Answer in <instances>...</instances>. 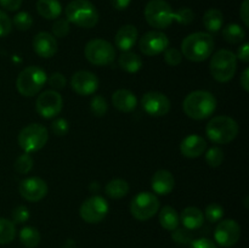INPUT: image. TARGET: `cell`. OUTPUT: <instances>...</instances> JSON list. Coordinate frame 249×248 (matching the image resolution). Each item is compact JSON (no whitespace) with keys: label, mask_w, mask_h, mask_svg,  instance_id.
I'll use <instances>...</instances> for the list:
<instances>
[{"label":"cell","mask_w":249,"mask_h":248,"mask_svg":"<svg viewBox=\"0 0 249 248\" xmlns=\"http://www.w3.org/2000/svg\"><path fill=\"white\" fill-rule=\"evenodd\" d=\"M185 114L195 121H202L214 113L216 108V99L206 90H196L185 97L182 104Z\"/></svg>","instance_id":"cell-1"},{"label":"cell","mask_w":249,"mask_h":248,"mask_svg":"<svg viewBox=\"0 0 249 248\" xmlns=\"http://www.w3.org/2000/svg\"><path fill=\"white\" fill-rule=\"evenodd\" d=\"M214 50V39L209 33L197 32L187 35L182 40V56L192 62H202L212 55Z\"/></svg>","instance_id":"cell-2"},{"label":"cell","mask_w":249,"mask_h":248,"mask_svg":"<svg viewBox=\"0 0 249 248\" xmlns=\"http://www.w3.org/2000/svg\"><path fill=\"white\" fill-rule=\"evenodd\" d=\"M65 12L70 23L82 28H92L99 22V12L89 0H72Z\"/></svg>","instance_id":"cell-3"},{"label":"cell","mask_w":249,"mask_h":248,"mask_svg":"<svg viewBox=\"0 0 249 248\" xmlns=\"http://www.w3.org/2000/svg\"><path fill=\"white\" fill-rule=\"evenodd\" d=\"M206 134L214 143L231 142L238 135V124L229 116H218L212 118L206 126Z\"/></svg>","instance_id":"cell-4"},{"label":"cell","mask_w":249,"mask_h":248,"mask_svg":"<svg viewBox=\"0 0 249 248\" xmlns=\"http://www.w3.org/2000/svg\"><path fill=\"white\" fill-rule=\"evenodd\" d=\"M209 71L214 79L218 82H229L232 79L237 71V57L232 51L221 49L212 56Z\"/></svg>","instance_id":"cell-5"},{"label":"cell","mask_w":249,"mask_h":248,"mask_svg":"<svg viewBox=\"0 0 249 248\" xmlns=\"http://www.w3.org/2000/svg\"><path fill=\"white\" fill-rule=\"evenodd\" d=\"M46 73L38 66H29L18 74L16 88L22 96L32 97L38 94L46 83Z\"/></svg>","instance_id":"cell-6"},{"label":"cell","mask_w":249,"mask_h":248,"mask_svg":"<svg viewBox=\"0 0 249 248\" xmlns=\"http://www.w3.org/2000/svg\"><path fill=\"white\" fill-rule=\"evenodd\" d=\"M49 139L48 129L39 123H31L18 134V145L24 152L31 153L41 150Z\"/></svg>","instance_id":"cell-7"},{"label":"cell","mask_w":249,"mask_h":248,"mask_svg":"<svg viewBox=\"0 0 249 248\" xmlns=\"http://www.w3.org/2000/svg\"><path fill=\"white\" fill-rule=\"evenodd\" d=\"M145 18L150 26L164 29L174 21V11L165 0H150L145 7Z\"/></svg>","instance_id":"cell-8"},{"label":"cell","mask_w":249,"mask_h":248,"mask_svg":"<svg viewBox=\"0 0 249 248\" xmlns=\"http://www.w3.org/2000/svg\"><path fill=\"white\" fill-rule=\"evenodd\" d=\"M84 55L95 66L111 65L116 58V50L109 41L104 39H92L85 45Z\"/></svg>","instance_id":"cell-9"},{"label":"cell","mask_w":249,"mask_h":248,"mask_svg":"<svg viewBox=\"0 0 249 248\" xmlns=\"http://www.w3.org/2000/svg\"><path fill=\"white\" fill-rule=\"evenodd\" d=\"M160 211V199L152 192L143 191L136 195L130 203V213L136 220L146 221Z\"/></svg>","instance_id":"cell-10"},{"label":"cell","mask_w":249,"mask_h":248,"mask_svg":"<svg viewBox=\"0 0 249 248\" xmlns=\"http://www.w3.org/2000/svg\"><path fill=\"white\" fill-rule=\"evenodd\" d=\"M108 203L101 196H91L85 199L79 209L80 218L89 224H97L106 218L108 213Z\"/></svg>","instance_id":"cell-11"},{"label":"cell","mask_w":249,"mask_h":248,"mask_svg":"<svg viewBox=\"0 0 249 248\" xmlns=\"http://www.w3.org/2000/svg\"><path fill=\"white\" fill-rule=\"evenodd\" d=\"M63 107L62 96L56 90H46L41 92L36 102V109L43 118H53Z\"/></svg>","instance_id":"cell-12"},{"label":"cell","mask_w":249,"mask_h":248,"mask_svg":"<svg viewBox=\"0 0 249 248\" xmlns=\"http://www.w3.org/2000/svg\"><path fill=\"white\" fill-rule=\"evenodd\" d=\"M241 237V226L233 219L220 221L214 231V238L221 247H232Z\"/></svg>","instance_id":"cell-13"},{"label":"cell","mask_w":249,"mask_h":248,"mask_svg":"<svg viewBox=\"0 0 249 248\" xmlns=\"http://www.w3.org/2000/svg\"><path fill=\"white\" fill-rule=\"evenodd\" d=\"M169 46V39L167 34L158 31L147 32L141 36L139 41V49L146 56H156L163 53Z\"/></svg>","instance_id":"cell-14"},{"label":"cell","mask_w":249,"mask_h":248,"mask_svg":"<svg viewBox=\"0 0 249 248\" xmlns=\"http://www.w3.org/2000/svg\"><path fill=\"white\" fill-rule=\"evenodd\" d=\"M141 105L146 113L153 117H163L169 113L170 101L160 91H148L141 99Z\"/></svg>","instance_id":"cell-15"},{"label":"cell","mask_w":249,"mask_h":248,"mask_svg":"<svg viewBox=\"0 0 249 248\" xmlns=\"http://www.w3.org/2000/svg\"><path fill=\"white\" fill-rule=\"evenodd\" d=\"M18 191L26 201L39 202L48 195V184L41 177H27L21 181Z\"/></svg>","instance_id":"cell-16"},{"label":"cell","mask_w":249,"mask_h":248,"mask_svg":"<svg viewBox=\"0 0 249 248\" xmlns=\"http://www.w3.org/2000/svg\"><path fill=\"white\" fill-rule=\"evenodd\" d=\"M71 87L73 91L82 96L92 95L99 88V79L89 71H78L71 78Z\"/></svg>","instance_id":"cell-17"},{"label":"cell","mask_w":249,"mask_h":248,"mask_svg":"<svg viewBox=\"0 0 249 248\" xmlns=\"http://www.w3.org/2000/svg\"><path fill=\"white\" fill-rule=\"evenodd\" d=\"M33 49L38 56L43 58H50L57 51V41L51 33L39 32L33 39Z\"/></svg>","instance_id":"cell-18"},{"label":"cell","mask_w":249,"mask_h":248,"mask_svg":"<svg viewBox=\"0 0 249 248\" xmlns=\"http://www.w3.org/2000/svg\"><path fill=\"white\" fill-rule=\"evenodd\" d=\"M207 150V141L199 135H189L180 143L182 156L187 158H197Z\"/></svg>","instance_id":"cell-19"},{"label":"cell","mask_w":249,"mask_h":248,"mask_svg":"<svg viewBox=\"0 0 249 248\" xmlns=\"http://www.w3.org/2000/svg\"><path fill=\"white\" fill-rule=\"evenodd\" d=\"M175 185L174 177L169 170L160 169L153 174L152 179H151V186L152 190L158 195H169L173 191Z\"/></svg>","instance_id":"cell-20"},{"label":"cell","mask_w":249,"mask_h":248,"mask_svg":"<svg viewBox=\"0 0 249 248\" xmlns=\"http://www.w3.org/2000/svg\"><path fill=\"white\" fill-rule=\"evenodd\" d=\"M112 104L118 111L129 113V112H133L136 108L138 99H136L135 94L131 92L130 90L119 89L112 95Z\"/></svg>","instance_id":"cell-21"},{"label":"cell","mask_w":249,"mask_h":248,"mask_svg":"<svg viewBox=\"0 0 249 248\" xmlns=\"http://www.w3.org/2000/svg\"><path fill=\"white\" fill-rule=\"evenodd\" d=\"M138 29L133 24H125L118 29L114 38L116 46L122 51H129L138 40Z\"/></svg>","instance_id":"cell-22"},{"label":"cell","mask_w":249,"mask_h":248,"mask_svg":"<svg viewBox=\"0 0 249 248\" xmlns=\"http://www.w3.org/2000/svg\"><path fill=\"white\" fill-rule=\"evenodd\" d=\"M180 220H181L185 229L196 230V229L201 228L202 224H203L204 215L201 209L197 208V207H187L181 212Z\"/></svg>","instance_id":"cell-23"},{"label":"cell","mask_w":249,"mask_h":248,"mask_svg":"<svg viewBox=\"0 0 249 248\" xmlns=\"http://www.w3.org/2000/svg\"><path fill=\"white\" fill-rule=\"evenodd\" d=\"M36 11L46 19H56L62 14V5L58 0H38Z\"/></svg>","instance_id":"cell-24"},{"label":"cell","mask_w":249,"mask_h":248,"mask_svg":"<svg viewBox=\"0 0 249 248\" xmlns=\"http://www.w3.org/2000/svg\"><path fill=\"white\" fill-rule=\"evenodd\" d=\"M119 66L128 73H136L142 67V60L138 53L133 51H125L119 56Z\"/></svg>","instance_id":"cell-25"},{"label":"cell","mask_w":249,"mask_h":248,"mask_svg":"<svg viewBox=\"0 0 249 248\" xmlns=\"http://www.w3.org/2000/svg\"><path fill=\"white\" fill-rule=\"evenodd\" d=\"M160 223L163 229L168 231H174L180 224V216L173 207L165 206L160 212Z\"/></svg>","instance_id":"cell-26"},{"label":"cell","mask_w":249,"mask_h":248,"mask_svg":"<svg viewBox=\"0 0 249 248\" xmlns=\"http://www.w3.org/2000/svg\"><path fill=\"white\" fill-rule=\"evenodd\" d=\"M224 16L223 12L218 9L207 10L203 16V24L206 29L211 33H216L223 27Z\"/></svg>","instance_id":"cell-27"},{"label":"cell","mask_w":249,"mask_h":248,"mask_svg":"<svg viewBox=\"0 0 249 248\" xmlns=\"http://www.w3.org/2000/svg\"><path fill=\"white\" fill-rule=\"evenodd\" d=\"M105 192L108 197L113 199L123 198L129 192V184L123 179H113L107 182L105 186Z\"/></svg>","instance_id":"cell-28"},{"label":"cell","mask_w":249,"mask_h":248,"mask_svg":"<svg viewBox=\"0 0 249 248\" xmlns=\"http://www.w3.org/2000/svg\"><path fill=\"white\" fill-rule=\"evenodd\" d=\"M223 36L228 43L240 44L245 40L246 32L241 26L236 23H230L223 29Z\"/></svg>","instance_id":"cell-29"},{"label":"cell","mask_w":249,"mask_h":248,"mask_svg":"<svg viewBox=\"0 0 249 248\" xmlns=\"http://www.w3.org/2000/svg\"><path fill=\"white\" fill-rule=\"evenodd\" d=\"M19 240L26 248H36L40 243V233L32 226H26L19 231Z\"/></svg>","instance_id":"cell-30"},{"label":"cell","mask_w":249,"mask_h":248,"mask_svg":"<svg viewBox=\"0 0 249 248\" xmlns=\"http://www.w3.org/2000/svg\"><path fill=\"white\" fill-rule=\"evenodd\" d=\"M16 236V228L11 220L0 218V245H7L12 242Z\"/></svg>","instance_id":"cell-31"},{"label":"cell","mask_w":249,"mask_h":248,"mask_svg":"<svg viewBox=\"0 0 249 248\" xmlns=\"http://www.w3.org/2000/svg\"><path fill=\"white\" fill-rule=\"evenodd\" d=\"M34 160L29 153L24 152L23 155L18 156L17 159L15 160V169L19 174H28L32 169H33Z\"/></svg>","instance_id":"cell-32"},{"label":"cell","mask_w":249,"mask_h":248,"mask_svg":"<svg viewBox=\"0 0 249 248\" xmlns=\"http://www.w3.org/2000/svg\"><path fill=\"white\" fill-rule=\"evenodd\" d=\"M90 111L94 116L96 117H104L105 114L108 111V105L105 97H102L101 95H96L91 99L90 102Z\"/></svg>","instance_id":"cell-33"},{"label":"cell","mask_w":249,"mask_h":248,"mask_svg":"<svg viewBox=\"0 0 249 248\" xmlns=\"http://www.w3.org/2000/svg\"><path fill=\"white\" fill-rule=\"evenodd\" d=\"M12 23L15 24L18 31H28L32 26H33V17L26 11H21L14 17Z\"/></svg>","instance_id":"cell-34"},{"label":"cell","mask_w":249,"mask_h":248,"mask_svg":"<svg viewBox=\"0 0 249 248\" xmlns=\"http://www.w3.org/2000/svg\"><path fill=\"white\" fill-rule=\"evenodd\" d=\"M206 160L208 165L216 168L219 165L223 164L224 162V152L220 147H212L207 151L206 153Z\"/></svg>","instance_id":"cell-35"},{"label":"cell","mask_w":249,"mask_h":248,"mask_svg":"<svg viewBox=\"0 0 249 248\" xmlns=\"http://www.w3.org/2000/svg\"><path fill=\"white\" fill-rule=\"evenodd\" d=\"M224 215V208L218 203H212L207 206L206 212H204V216L211 223H216L220 220Z\"/></svg>","instance_id":"cell-36"},{"label":"cell","mask_w":249,"mask_h":248,"mask_svg":"<svg viewBox=\"0 0 249 248\" xmlns=\"http://www.w3.org/2000/svg\"><path fill=\"white\" fill-rule=\"evenodd\" d=\"M70 22L67 18L56 19L55 23L53 24V35L56 38H65L70 33Z\"/></svg>","instance_id":"cell-37"},{"label":"cell","mask_w":249,"mask_h":248,"mask_svg":"<svg viewBox=\"0 0 249 248\" xmlns=\"http://www.w3.org/2000/svg\"><path fill=\"white\" fill-rule=\"evenodd\" d=\"M194 11L191 9H189V7H181L177 12H174V21H178L179 23L185 24V26L191 23L194 21Z\"/></svg>","instance_id":"cell-38"},{"label":"cell","mask_w":249,"mask_h":248,"mask_svg":"<svg viewBox=\"0 0 249 248\" xmlns=\"http://www.w3.org/2000/svg\"><path fill=\"white\" fill-rule=\"evenodd\" d=\"M164 53V60L169 66H179L182 61V53L175 48H167Z\"/></svg>","instance_id":"cell-39"},{"label":"cell","mask_w":249,"mask_h":248,"mask_svg":"<svg viewBox=\"0 0 249 248\" xmlns=\"http://www.w3.org/2000/svg\"><path fill=\"white\" fill-rule=\"evenodd\" d=\"M172 237L179 245H187L192 242V233L189 229H175L172 233Z\"/></svg>","instance_id":"cell-40"},{"label":"cell","mask_w":249,"mask_h":248,"mask_svg":"<svg viewBox=\"0 0 249 248\" xmlns=\"http://www.w3.org/2000/svg\"><path fill=\"white\" fill-rule=\"evenodd\" d=\"M29 219V211L26 206H17L12 211V223L23 224Z\"/></svg>","instance_id":"cell-41"},{"label":"cell","mask_w":249,"mask_h":248,"mask_svg":"<svg viewBox=\"0 0 249 248\" xmlns=\"http://www.w3.org/2000/svg\"><path fill=\"white\" fill-rule=\"evenodd\" d=\"M46 82L49 83L51 88H53L55 90H61L66 87V78L62 73L55 72L49 77V79H46Z\"/></svg>","instance_id":"cell-42"},{"label":"cell","mask_w":249,"mask_h":248,"mask_svg":"<svg viewBox=\"0 0 249 248\" xmlns=\"http://www.w3.org/2000/svg\"><path fill=\"white\" fill-rule=\"evenodd\" d=\"M11 29H12V21L10 19V17L7 16L6 12L0 10V38L6 36L7 34H10Z\"/></svg>","instance_id":"cell-43"},{"label":"cell","mask_w":249,"mask_h":248,"mask_svg":"<svg viewBox=\"0 0 249 248\" xmlns=\"http://www.w3.org/2000/svg\"><path fill=\"white\" fill-rule=\"evenodd\" d=\"M68 129H70V125H68V122L63 118H58L51 124V130L55 135L57 136H63L68 133Z\"/></svg>","instance_id":"cell-44"},{"label":"cell","mask_w":249,"mask_h":248,"mask_svg":"<svg viewBox=\"0 0 249 248\" xmlns=\"http://www.w3.org/2000/svg\"><path fill=\"white\" fill-rule=\"evenodd\" d=\"M190 248H218L213 241L208 238H198L190 243Z\"/></svg>","instance_id":"cell-45"},{"label":"cell","mask_w":249,"mask_h":248,"mask_svg":"<svg viewBox=\"0 0 249 248\" xmlns=\"http://www.w3.org/2000/svg\"><path fill=\"white\" fill-rule=\"evenodd\" d=\"M22 0H0V6L7 11H16L21 7Z\"/></svg>","instance_id":"cell-46"},{"label":"cell","mask_w":249,"mask_h":248,"mask_svg":"<svg viewBox=\"0 0 249 248\" xmlns=\"http://www.w3.org/2000/svg\"><path fill=\"white\" fill-rule=\"evenodd\" d=\"M240 16L246 27L249 26V0H243L240 7Z\"/></svg>","instance_id":"cell-47"},{"label":"cell","mask_w":249,"mask_h":248,"mask_svg":"<svg viewBox=\"0 0 249 248\" xmlns=\"http://www.w3.org/2000/svg\"><path fill=\"white\" fill-rule=\"evenodd\" d=\"M236 57L240 58L243 62H248L249 61V44L245 43L243 45H241L237 50V55Z\"/></svg>","instance_id":"cell-48"},{"label":"cell","mask_w":249,"mask_h":248,"mask_svg":"<svg viewBox=\"0 0 249 248\" xmlns=\"http://www.w3.org/2000/svg\"><path fill=\"white\" fill-rule=\"evenodd\" d=\"M131 0H111L112 6L114 7L118 11H122V10H125L126 7L130 5Z\"/></svg>","instance_id":"cell-49"},{"label":"cell","mask_w":249,"mask_h":248,"mask_svg":"<svg viewBox=\"0 0 249 248\" xmlns=\"http://www.w3.org/2000/svg\"><path fill=\"white\" fill-rule=\"evenodd\" d=\"M240 83H241V87L243 88L245 91H249V68H246L243 71L242 75L240 78Z\"/></svg>","instance_id":"cell-50"}]
</instances>
